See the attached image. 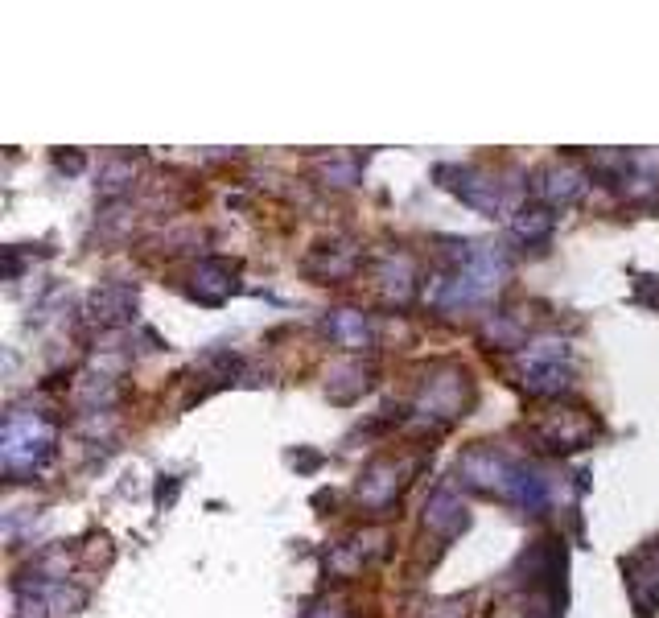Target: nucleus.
<instances>
[{
    "label": "nucleus",
    "mask_w": 659,
    "mask_h": 618,
    "mask_svg": "<svg viewBox=\"0 0 659 618\" xmlns=\"http://www.w3.org/2000/svg\"><path fill=\"white\" fill-rule=\"evenodd\" d=\"M50 450V429L42 425V421H25V417H13L9 421V433H5V462L13 466V470H21V466H33L42 454Z\"/></svg>",
    "instance_id": "f257e3e1"
},
{
    "label": "nucleus",
    "mask_w": 659,
    "mask_h": 618,
    "mask_svg": "<svg viewBox=\"0 0 659 618\" xmlns=\"http://www.w3.org/2000/svg\"><path fill=\"white\" fill-rule=\"evenodd\" d=\"M548 182H540V194H548L552 202H569V198H577L581 194V174H577V169H552V174H544Z\"/></svg>",
    "instance_id": "f03ea898"
},
{
    "label": "nucleus",
    "mask_w": 659,
    "mask_h": 618,
    "mask_svg": "<svg viewBox=\"0 0 659 618\" xmlns=\"http://www.w3.org/2000/svg\"><path fill=\"white\" fill-rule=\"evenodd\" d=\"M429 524H433V528H445V532L466 528V507H458L454 495L441 491V495L429 503Z\"/></svg>",
    "instance_id": "7ed1b4c3"
},
{
    "label": "nucleus",
    "mask_w": 659,
    "mask_h": 618,
    "mask_svg": "<svg viewBox=\"0 0 659 618\" xmlns=\"http://www.w3.org/2000/svg\"><path fill=\"white\" fill-rule=\"evenodd\" d=\"M330 334L342 342V347H363V338H367V326H363V314H334L330 318Z\"/></svg>",
    "instance_id": "20e7f679"
},
{
    "label": "nucleus",
    "mask_w": 659,
    "mask_h": 618,
    "mask_svg": "<svg viewBox=\"0 0 659 618\" xmlns=\"http://www.w3.org/2000/svg\"><path fill=\"white\" fill-rule=\"evenodd\" d=\"M128 305H132V293L128 289H103V293H95V309H108V318H103V322L124 318Z\"/></svg>",
    "instance_id": "39448f33"
}]
</instances>
